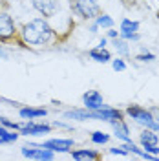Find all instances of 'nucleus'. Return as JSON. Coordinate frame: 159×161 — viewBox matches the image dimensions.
<instances>
[{
	"label": "nucleus",
	"mask_w": 159,
	"mask_h": 161,
	"mask_svg": "<svg viewBox=\"0 0 159 161\" xmlns=\"http://www.w3.org/2000/svg\"><path fill=\"white\" fill-rule=\"evenodd\" d=\"M51 37H53V31L48 26V22L44 19H35L31 20L30 24L24 26L22 30V39L28 44H33V46H39V44H46L50 42Z\"/></svg>",
	"instance_id": "obj_1"
},
{
	"label": "nucleus",
	"mask_w": 159,
	"mask_h": 161,
	"mask_svg": "<svg viewBox=\"0 0 159 161\" xmlns=\"http://www.w3.org/2000/svg\"><path fill=\"white\" fill-rule=\"evenodd\" d=\"M128 115L132 117V119H135L139 125H145L146 128H150V130H159V123L156 119H154V115L150 114V112H146L145 108H139V106H130L128 110Z\"/></svg>",
	"instance_id": "obj_2"
},
{
	"label": "nucleus",
	"mask_w": 159,
	"mask_h": 161,
	"mask_svg": "<svg viewBox=\"0 0 159 161\" xmlns=\"http://www.w3.org/2000/svg\"><path fill=\"white\" fill-rule=\"evenodd\" d=\"M75 11L84 19H93L99 13V0H77Z\"/></svg>",
	"instance_id": "obj_3"
},
{
	"label": "nucleus",
	"mask_w": 159,
	"mask_h": 161,
	"mask_svg": "<svg viewBox=\"0 0 159 161\" xmlns=\"http://www.w3.org/2000/svg\"><path fill=\"white\" fill-rule=\"evenodd\" d=\"M33 8L44 17H53L59 11V2L57 0H31Z\"/></svg>",
	"instance_id": "obj_4"
},
{
	"label": "nucleus",
	"mask_w": 159,
	"mask_h": 161,
	"mask_svg": "<svg viewBox=\"0 0 159 161\" xmlns=\"http://www.w3.org/2000/svg\"><path fill=\"white\" fill-rule=\"evenodd\" d=\"M15 35V24L8 13L0 11V40H9Z\"/></svg>",
	"instance_id": "obj_5"
},
{
	"label": "nucleus",
	"mask_w": 159,
	"mask_h": 161,
	"mask_svg": "<svg viewBox=\"0 0 159 161\" xmlns=\"http://www.w3.org/2000/svg\"><path fill=\"white\" fill-rule=\"evenodd\" d=\"M137 31H139V22H135V20H130V19H124L123 22H121V35H123L124 39H128V40H137V39H139Z\"/></svg>",
	"instance_id": "obj_6"
},
{
	"label": "nucleus",
	"mask_w": 159,
	"mask_h": 161,
	"mask_svg": "<svg viewBox=\"0 0 159 161\" xmlns=\"http://www.w3.org/2000/svg\"><path fill=\"white\" fill-rule=\"evenodd\" d=\"M82 101H84V106L88 110H99V108H104V103H102V95L99 92H88L82 95Z\"/></svg>",
	"instance_id": "obj_7"
},
{
	"label": "nucleus",
	"mask_w": 159,
	"mask_h": 161,
	"mask_svg": "<svg viewBox=\"0 0 159 161\" xmlns=\"http://www.w3.org/2000/svg\"><path fill=\"white\" fill-rule=\"evenodd\" d=\"M22 154L26 158H31V159H53V152L44 148V147H39V148H31V147H24L22 148Z\"/></svg>",
	"instance_id": "obj_8"
},
{
	"label": "nucleus",
	"mask_w": 159,
	"mask_h": 161,
	"mask_svg": "<svg viewBox=\"0 0 159 161\" xmlns=\"http://www.w3.org/2000/svg\"><path fill=\"white\" fill-rule=\"evenodd\" d=\"M40 147H44V148H48L51 152H68L73 147V141L71 139H51V141L42 143Z\"/></svg>",
	"instance_id": "obj_9"
},
{
	"label": "nucleus",
	"mask_w": 159,
	"mask_h": 161,
	"mask_svg": "<svg viewBox=\"0 0 159 161\" xmlns=\"http://www.w3.org/2000/svg\"><path fill=\"white\" fill-rule=\"evenodd\" d=\"M20 130L26 136H42V134L50 132V126L48 125H33V123H30L26 126H20Z\"/></svg>",
	"instance_id": "obj_10"
},
{
	"label": "nucleus",
	"mask_w": 159,
	"mask_h": 161,
	"mask_svg": "<svg viewBox=\"0 0 159 161\" xmlns=\"http://www.w3.org/2000/svg\"><path fill=\"white\" fill-rule=\"evenodd\" d=\"M112 126H113V130H115V136L119 137V139H123V141H126L128 143L130 141V136H128V126L123 123L121 119H117V121H112Z\"/></svg>",
	"instance_id": "obj_11"
},
{
	"label": "nucleus",
	"mask_w": 159,
	"mask_h": 161,
	"mask_svg": "<svg viewBox=\"0 0 159 161\" xmlns=\"http://www.w3.org/2000/svg\"><path fill=\"white\" fill-rule=\"evenodd\" d=\"M48 112L42 108H22L20 110V117L24 119H35V117H44Z\"/></svg>",
	"instance_id": "obj_12"
},
{
	"label": "nucleus",
	"mask_w": 159,
	"mask_h": 161,
	"mask_svg": "<svg viewBox=\"0 0 159 161\" xmlns=\"http://www.w3.org/2000/svg\"><path fill=\"white\" fill-rule=\"evenodd\" d=\"M90 57L93 60H97V62H108L110 60V51L104 50V48H95V50L90 51Z\"/></svg>",
	"instance_id": "obj_13"
},
{
	"label": "nucleus",
	"mask_w": 159,
	"mask_h": 161,
	"mask_svg": "<svg viewBox=\"0 0 159 161\" xmlns=\"http://www.w3.org/2000/svg\"><path fill=\"white\" fill-rule=\"evenodd\" d=\"M139 139H141V143H143V145H157L159 137L154 134V130L146 128V130H145V132L139 136Z\"/></svg>",
	"instance_id": "obj_14"
},
{
	"label": "nucleus",
	"mask_w": 159,
	"mask_h": 161,
	"mask_svg": "<svg viewBox=\"0 0 159 161\" xmlns=\"http://www.w3.org/2000/svg\"><path fill=\"white\" fill-rule=\"evenodd\" d=\"M71 156H73V159H97L99 158L97 152H91V150H75Z\"/></svg>",
	"instance_id": "obj_15"
},
{
	"label": "nucleus",
	"mask_w": 159,
	"mask_h": 161,
	"mask_svg": "<svg viewBox=\"0 0 159 161\" xmlns=\"http://www.w3.org/2000/svg\"><path fill=\"white\" fill-rule=\"evenodd\" d=\"M17 139H19V134H11V132H8L6 128L0 126V145L2 143H13Z\"/></svg>",
	"instance_id": "obj_16"
},
{
	"label": "nucleus",
	"mask_w": 159,
	"mask_h": 161,
	"mask_svg": "<svg viewBox=\"0 0 159 161\" xmlns=\"http://www.w3.org/2000/svg\"><path fill=\"white\" fill-rule=\"evenodd\" d=\"M108 134H102V132H93L91 134V141L97 143V145H102V143H108Z\"/></svg>",
	"instance_id": "obj_17"
},
{
	"label": "nucleus",
	"mask_w": 159,
	"mask_h": 161,
	"mask_svg": "<svg viewBox=\"0 0 159 161\" xmlns=\"http://www.w3.org/2000/svg\"><path fill=\"white\" fill-rule=\"evenodd\" d=\"M97 26H102V28H112V26H113V20L110 19L108 15H99V17H97Z\"/></svg>",
	"instance_id": "obj_18"
},
{
	"label": "nucleus",
	"mask_w": 159,
	"mask_h": 161,
	"mask_svg": "<svg viewBox=\"0 0 159 161\" xmlns=\"http://www.w3.org/2000/svg\"><path fill=\"white\" fill-rule=\"evenodd\" d=\"M113 46L117 48V51H121V53H124V55L128 53V48H126V44H124L123 40H115V42H113Z\"/></svg>",
	"instance_id": "obj_19"
},
{
	"label": "nucleus",
	"mask_w": 159,
	"mask_h": 161,
	"mask_svg": "<svg viewBox=\"0 0 159 161\" xmlns=\"http://www.w3.org/2000/svg\"><path fill=\"white\" fill-rule=\"evenodd\" d=\"M112 66H113V70H115V71H123L124 68H126V64H124L121 59H115L113 62H112Z\"/></svg>",
	"instance_id": "obj_20"
},
{
	"label": "nucleus",
	"mask_w": 159,
	"mask_h": 161,
	"mask_svg": "<svg viewBox=\"0 0 159 161\" xmlns=\"http://www.w3.org/2000/svg\"><path fill=\"white\" fill-rule=\"evenodd\" d=\"M112 154H119V156H126V154H128V150H126V148H112Z\"/></svg>",
	"instance_id": "obj_21"
},
{
	"label": "nucleus",
	"mask_w": 159,
	"mask_h": 161,
	"mask_svg": "<svg viewBox=\"0 0 159 161\" xmlns=\"http://www.w3.org/2000/svg\"><path fill=\"white\" fill-rule=\"evenodd\" d=\"M137 60H154V55L152 53H146V55H139Z\"/></svg>",
	"instance_id": "obj_22"
},
{
	"label": "nucleus",
	"mask_w": 159,
	"mask_h": 161,
	"mask_svg": "<svg viewBox=\"0 0 159 161\" xmlns=\"http://www.w3.org/2000/svg\"><path fill=\"white\" fill-rule=\"evenodd\" d=\"M0 55H4V51H2V46H0Z\"/></svg>",
	"instance_id": "obj_23"
},
{
	"label": "nucleus",
	"mask_w": 159,
	"mask_h": 161,
	"mask_svg": "<svg viewBox=\"0 0 159 161\" xmlns=\"http://www.w3.org/2000/svg\"><path fill=\"white\" fill-rule=\"evenodd\" d=\"M0 4H2V0H0Z\"/></svg>",
	"instance_id": "obj_24"
},
{
	"label": "nucleus",
	"mask_w": 159,
	"mask_h": 161,
	"mask_svg": "<svg viewBox=\"0 0 159 161\" xmlns=\"http://www.w3.org/2000/svg\"><path fill=\"white\" fill-rule=\"evenodd\" d=\"M0 125H2V123H0Z\"/></svg>",
	"instance_id": "obj_25"
}]
</instances>
